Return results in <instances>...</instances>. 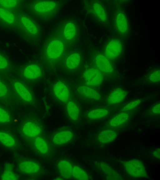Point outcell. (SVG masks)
Returning <instances> with one entry per match:
<instances>
[{
  "label": "cell",
  "mask_w": 160,
  "mask_h": 180,
  "mask_svg": "<svg viewBox=\"0 0 160 180\" xmlns=\"http://www.w3.org/2000/svg\"><path fill=\"white\" fill-rule=\"evenodd\" d=\"M122 45L120 41L113 39L109 41L106 46L105 53L106 56L111 59L117 58L122 51Z\"/></svg>",
  "instance_id": "obj_13"
},
{
  "label": "cell",
  "mask_w": 160,
  "mask_h": 180,
  "mask_svg": "<svg viewBox=\"0 0 160 180\" xmlns=\"http://www.w3.org/2000/svg\"><path fill=\"white\" fill-rule=\"evenodd\" d=\"M56 32L69 45L73 43L77 39L78 34V28L76 22L74 21L71 19H68L60 23Z\"/></svg>",
  "instance_id": "obj_4"
},
{
  "label": "cell",
  "mask_w": 160,
  "mask_h": 180,
  "mask_svg": "<svg viewBox=\"0 0 160 180\" xmlns=\"http://www.w3.org/2000/svg\"><path fill=\"white\" fill-rule=\"evenodd\" d=\"M116 28L118 32L122 34L127 33L128 30V24L125 14L119 12L117 14L115 18Z\"/></svg>",
  "instance_id": "obj_22"
},
{
  "label": "cell",
  "mask_w": 160,
  "mask_h": 180,
  "mask_svg": "<svg viewBox=\"0 0 160 180\" xmlns=\"http://www.w3.org/2000/svg\"><path fill=\"white\" fill-rule=\"evenodd\" d=\"M94 61L97 67L101 71L106 73L113 72L112 66L105 56L101 54H98L95 57Z\"/></svg>",
  "instance_id": "obj_16"
},
{
  "label": "cell",
  "mask_w": 160,
  "mask_h": 180,
  "mask_svg": "<svg viewBox=\"0 0 160 180\" xmlns=\"http://www.w3.org/2000/svg\"><path fill=\"white\" fill-rule=\"evenodd\" d=\"M43 130V126L40 122L30 120L23 124L21 131L23 136L31 140L41 135Z\"/></svg>",
  "instance_id": "obj_6"
},
{
  "label": "cell",
  "mask_w": 160,
  "mask_h": 180,
  "mask_svg": "<svg viewBox=\"0 0 160 180\" xmlns=\"http://www.w3.org/2000/svg\"><path fill=\"white\" fill-rule=\"evenodd\" d=\"M61 3L55 0H35L28 4L30 13L40 21L47 22L55 18L59 12Z\"/></svg>",
  "instance_id": "obj_2"
},
{
  "label": "cell",
  "mask_w": 160,
  "mask_h": 180,
  "mask_svg": "<svg viewBox=\"0 0 160 180\" xmlns=\"http://www.w3.org/2000/svg\"><path fill=\"white\" fill-rule=\"evenodd\" d=\"M72 178L76 180H88L89 179V176L82 168L76 165H73Z\"/></svg>",
  "instance_id": "obj_26"
},
{
  "label": "cell",
  "mask_w": 160,
  "mask_h": 180,
  "mask_svg": "<svg viewBox=\"0 0 160 180\" xmlns=\"http://www.w3.org/2000/svg\"><path fill=\"white\" fill-rule=\"evenodd\" d=\"M152 113L155 114H159L160 113V103H159L155 104L151 109Z\"/></svg>",
  "instance_id": "obj_36"
},
{
  "label": "cell",
  "mask_w": 160,
  "mask_h": 180,
  "mask_svg": "<svg viewBox=\"0 0 160 180\" xmlns=\"http://www.w3.org/2000/svg\"><path fill=\"white\" fill-rule=\"evenodd\" d=\"M8 89L6 86L0 81V97H3L7 95Z\"/></svg>",
  "instance_id": "obj_35"
},
{
  "label": "cell",
  "mask_w": 160,
  "mask_h": 180,
  "mask_svg": "<svg viewBox=\"0 0 160 180\" xmlns=\"http://www.w3.org/2000/svg\"><path fill=\"white\" fill-rule=\"evenodd\" d=\"M127 95L126 91L120 88L113 90L108 96L107 102L110 104H115L122 102Z\"/></svg>",
  "instance_id": "obj_21"
},
{
  "label": "cell",
  "mask_w": 160,
  "mask_h": 180,
  "mask_svg": "<svg viewBox=\"0 0 160 180\" xmlns=\"http://www.w3.org/2000/svg\"><path fill=\"white\" fill-rule=\"evenodd\" d=\"M66 113L69 119L72 121L78 120L80 115V110L77 104L72 101L67 102L66 106Z\"/></svg>",
  "instance_id": "obj_23"
},
{
  "label": "cell",
  "mask_w": 160,
  "mask_h": 180,
  "mask_svg": "<svg viewBox=\"0 0 160 180\" xmlns=\"http://www.w3.org/2000/svg\"><path fill=\"white\" fill-rule=\"evenodd\" d=\"M52 91L55 97L60 102H68L70 97V91L64 82L61 81L57 82L53 86Z\"/></svg>",
  "instance_id": "obj_12"
},
{
  "label": "cell",
  "mask_w": 160,
  "mask_h": 180,
  "mask_svg": "<svg viewBox=\"0 0 160 180\" xmlns=\"http://www.w3.org/2000/svg\"><path fill=\"white\" fill-rule=\"evenodd\" d=\"M153 154L154 157L157 159L160 158V149L158 148L154 151Z\"/></svg>",
  "instance_id": "obj_37"
},
{
  "label": "cell",
  "mask_w": 160,
  "mask_h": 180,
  "mask_svg": "<svg viewBox=\"0 0 160 180\" xmlns=\"http://www.w3.org/2000/svg\"><path fill=\"white\" fill-rule=\"evenodd\" d=\"M73 165L69 160L62 159L56 164V168L59 174L63 179L72 178V173Z\"/></svg>",
  "instance_id": "obj_14"
},
{
  "label": "cell",
  "mask_w": 160,
  "mask_h": 180,
  "mask_svg": "<svg viewBox=\"0 0 160 180\" xmlns=\"http://www.w3.org/2000/svg\"><path fill=\"white\" fill-rule=\"evenodd\" d=\"M141 102L140 99H136L133 100L126 104L122 109V111H127L132 110L136 108Z\"/></svg>",
  "instance_id": "obj_32"
},
{
  "label": "cell",
  "mask_w": 160,
  "mask_h": 180,
  "mask_svg": "<svg viewBox=\"0 0 160 180\" xmlns=\"http://www.w3.org/2000/svg\"><path fill=\"white\" fill-rule=\"evenodd\" d=\"M0 144L8 149L17 147L18 142L15 138L8 132L0 131Z\"/></svg>",
  "instance_id": "obj_18"
},
{
  "label": "cell",
  "mask_w": 160,
  "mask_h": 180,
  "mask_svg": "<svg viewBox=\"0 0 160 180\" xmlns=\"http://www.w3.org/2000/svg\"><path fill=\"white\" fill-rule=\"evenodd\" d=\"M18 0H0V6L5 9H11L15 8L19 3Z\"/></svg>",
  "instance_id": "obj_30"
},
{
  "label": "cell",
  "mask_w": 160,
  "mask_h": 180,
  "mask_svg": "<svg viewBox=\"0 0 160 180\" xmlns=\"http://www.w3.org/2000/svg\"><path fill=\"white\" fill-rule=\"evenodd\" d=\"M117 136L116 132L112 130H107L101 132L98 135V140L102 143L110 142L114 140Z\"/></svg>",
  "instance_id": "obj_25"
},
{
  "label": "cell",
  "mask_w": 160,
  "mask_h": 180,
  "mask_svg": "<svg viewBox=\"0 0 160 180\" xmlns=\"http://www.w3.org/2000/svg\"><path fill=\"white\" fill-rule=\"evenodd\" d=\"M17 166L20 173L28 176L38 177L44 172L43 168L39 163L30 159H21L18 162Z\"/></svg>",
  "instance_id": "obj_5"
},
{
  "label": "cell",
  "mask_w": 160,
  "mask_h": 180,
  "mask_svg": "<svg viewBox=\"0 0 160 180\" xmlns=\"http://www.w3.org/2000/svg\"><path fill=\"white\" fill-rule=\"evenodd\" d=\"M31 140V147L37 154L44 158L48 157L51 155V145L45 138L41 135Z\"/></svg>",
  "instance_id": "obj_7"
},
{
  "label": "cell",
  "mask_w": 160,
  "mask_h": 180,
  "mask_svg": "<svg viewBox=\"0 0 160 180\" xmlns=\"http://www.w3.org/2000/svg\"><path fill=\"white\" fill-rule=\"evenodd\" d=\"M77 91L82 96L90 99L97 101L99 100L101 97L97 91L88 85L79 86Z\"/></svg>",
  "instance_id": "obj_20"
},
{
  "label": "cell",
  "mask_w": 160,
  "mask_h": 180,
  "mask_svg": "<svg viewBox=\"0 0 160 180\" xmlns=\"http://www.w3.org/2000/svg\"><path fill=\"white\" fill-rule=\"evenodd\" d=\"M124 167L130 175L135 178H142L147 174L145 167L142 162L138 159H132L125 162Z\"/></svg>",
  "instance_id": "obj_9"
},
{
  "label": "cell",
  "mask_w": 160,
  "mask_h": 180,
  "mask_svg": "<svg viewBox=\"0 0 160 180\" xmlns=\"http://www.w3.org/2000/svg\"><path fill=\"white\" fill-rule=\"evenodd\" d=\"M11 120V117L9 113L0 107V123L6 124Z\"/></svg>",
  "instance_id": "obj_31"
},
{
  "label": "cell",
  "mask_w": 160,
  "mask_h": 180,
  "mask_svg": "<svg viewBox=\"0 0 160 180\" xmlns=\"http://www.w3.org/2000/svg\"><path fill=\"white\" fill-rule=\"evenodd\" d=\"M84 7L87 12L99 20L105 22L107 19L105 10L102 6L97 1H84Z\"/></svg>",
  "instance_id": "obj_10"
},
{
  "label": "cell",
  "mask_w": 160,
  "mask_h": 180,
  "mask_svg": "<svg viewBox=\"0 0 160 180\" xmlns=\"http://www.w3.org/2000/svg\"><path fill=\"white\" fill-rule=\"evenodd\" d=\"M82 77L86 84L90 87H96L102 83L103 77L99 70L94 68H89L85 70Z\"/></svg>",
  "instance_id": "obj_11"
},
{
  "label": "cell",
  "mask_w": 160,
  "mask_h": 180,
  "mask_svg": "<svg viewBox=\"0 0 160 180\" xmlns=\"http://www.w3.org/2000/svg\"><path fill=\"white\" fill-rule=\"evenodd\" d=\"M108 111L104 108L93 109L87 113L88 118L91 119H95L103 118L108 114Z\"/></svg>",
  "instance_id": "obj_29"
},
{
  "label": "cell",
  "mask_w": 160,
  "mask_h": 180,
  "mask_svg": "<svg viewBox=\"0 0 160 180\" xmlns=\"http://www.w3.org/2000/svg\"><path fill=\"white\" fill-rule=\"evenodd\" d=\"M0 18L5 23L12 24L15 21V17L12 13L7 9L0 7Z\"/></svg>",
  "instance_id": "obj_28"
},
{
  "label": "cell",
  "mask_w": 160,
  "mask_h": 180,
  "mask_svg": "<svg viewBox=\"0 0 160 180\" xmlns=\"http://www.w3.org/2000/svg\"><path fill=\"white\" fill-rule=\"evenodd\" d=\"M149 80L152 83H156L160 81V70L157 69L149 75Z\"/></svg>",
  "instance_id": "obj_33"
},
{
  "label": "cell",
  "mask_w": 160,
  "mask_h": 180,
  "mask_svg": "<svg viewBox=\"0 0 160 180\" xmlns=\"http://www.w3.org/2000/svg\"><path fill=\"white\" fill-rule=\"evenodd\" d=\"M73 138L74 134L72 130L68 128H62L52 134L51 141L53 145L60 146L70 142Z\"/></svg>",
  "instance_id": "obj_8"
},
{
  "label": "cell",
  "mask_w": 160,
  "mask_h": 180,
  "mask_svg": "<svg viewBox=\"0 0 160 180\" xmlns=\"http://www.w3.org/2000/svg\"><path fill=\"white\" fill-rule=\"evenodd\" d=\"M82 60L81 54L78 51H74L67 56L65 61V65L68 70H74L80 66Z\"/></svg>",
  "instance_id": "obj_17"
},
{
  "label": "cell",
  "mask_w": 160,
  "mask_h": 180,
  "mask_svg": "<svg viewBox=\"0 0 160 180\" xmlns=\"http://www.w3.org/2000/svg\"><path fill=\"white\" fill-rule=\"evenodd\" d=\"M24 76L27 79L34 80L40 78L43 71L41 66L38 64L32 63L26 66L23 70Z\"/></svg>",
  "instance_id": "obj_15"
},
{
  "label": "cell",
  "mask_w": 160,
  "mask_h": 180,
  "mask_svg": "<svg viewBox=\"0 0 160 180\" xmlns=\"http://www.w3.org/2000/svg\"><path fill=\"white\" fill-rule=\"evenodd\" d=\"M18 176L14 172L13 165L11 163H6L0 177L2 180H16L19 179Z\"/></svg>",
  "instance_id": "obj_24"
},
{
  "label": "cell",
  "mask_w": 160,
  "mask_h": 180,
  "mask_svg": "<svg viewBox=\"0 0 160 180\" xmlns=\"http://www.w3.org/2000/svg\"><path fill=\"white\" fill-rule=\"evenodd\" d=\"M19 21L29 40L33 44L39 42L42 38V31L39 24L26 15H22Z\"/></svg>",
  "instance_id": "obj_3"
},
{
  "label": "cell",
  "mask_w": 160,
  "mask_h": 180,
  "mask_svg": "<svg viewBox=\"0 0 160 180\" xmlns=\"http://www.w3.org/2000/svg\"><path fill=\"white\" fill-rule=\"evenodd\" d=\"M9 66L8 62L5 57L0 53V70H4Z\"/></svg>",
  "instance_id": "obj_34"
},
{
  "label": "cell",
  "mask_w": 160,
  "mask_h": 180,
  "mask_svg": "<svg viewBox=\"0 0 160 180\" xmlns=\"http://www.w3.org/2000/svg\"><path fill=\"white\" fill-rule=\"evenodd\" d=\"M13 87L18 96L24 101L31 102L33 100L32 96L28 88L22 83L18 81L15 82Z\"/></svg>",
  "instance_id": "obj_19"
},
{
  "label": "cell",
  "mask_w": 160,
  "mask_h": 180,
  "mask_svg": "<svg viewBox=\"0 0 160 180\" xmlns=\"http://www.w3.org/2000/svg\"><path fill=\"white\" fill-rule=\"evenodd\" d=\"M129 118L128 114L125 112L120 113L113 117L109 122L112 127H117L125 122Z\"/></svg>",
  "instance_id": "obj_27"
},
{
  "label": "cell",
  "mask_w": 160,
  "mask_h": 180,
  "mask_svg": "<svg viewBox=\"0 0 160 180\" xmlns=\"http://www.w3.org/2000/svg\"><path fill=\"white\" fill-rule=\"evenodd\" d=\"M69 45L57 32L45 41L41 49V58L47 65L53 66L67 52Z\"/></svg>",
  "instance_id": "obj_1"
}]
</instances>
